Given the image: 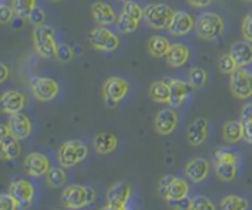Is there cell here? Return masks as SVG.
<instances>
[{"mask_svg":"<svg viewBox=\"0 0 252 210\" xmlns=\"http://www.w3.org/2000/svg\"><path fill=\"white\" fill-rule=\"evenodd\" d=\"M190 57V50L183 44H173L170 51L167 54V64L171 68H180L183 67Z\"/></svg>","mask_w":252,"mask_h":210,"instance_id":"d4e9b609","label":"cell"},{"mask_svg":"<svg viewBox=\"0 0 252 210\" xmlns=\"http://www.w3.org/2000/svg\"><path fill=\"white\" fill-rule=\"evenodd\" d=\"M207 119L197 118L187 128V141L193 147H199L207 139Z\"/></svg>","mask_w":252,"mask_h":210,"instance_id":"ac0fdd59","label":"cell"},{"mask_svg":"<svg viewBox=\"0 0 252 210\" xmlns=\"http://www.w3.org/2000/svg\"><path fill=\"white\" fill-rule=\"evenodd\" d=\"M9 77V68L4 62H0V83H4Z\"/></svg>","mask_w":252,"mask_h":210,"instance_id":"7dc6e473","label":"cell"},{"mask_svg":"<svg viewBox=\"0 0 252 210\" xmlns=\"http://www.w3.org/2000/svg\"><path fill=\"white\" fill-rule=\"evenodd\" d=\"M89 41L90 45L97 50V51H104V53H112L116 51L121 45V39L116 33L109 30L107 28L97 27L92 29L89 32Z\"/></svg>","mask_w":252,"mask_h":210,"instance_id":"ba28073f","label":"cell"},{"mask_svg":"<svg viewBox=\"0 0 252 210\" xmlns=\"http://www.w3.org/2000/svg\"><path fill=\"white\" fill-rule=\"evenodd\" d=\"M229 54L233 57L238 67H247L252 62V42L247 41V39L235 42Z\"/></svg>","mask_w":252,"mask_h":210,"instance_id":"7402d4cb","label":"cell"},{"mask_svg":"<svg viewBox=\"0 0 252 210\" xmlns=\"http://www.w3.org/2000/svg\"><path fill=\"white\" fill-rule=\"evenodd\" d=\"M173 44H170V41L165 38V36H161V35H154L148 39V44H147V48H148V53L151 54L152 57L155 58H162V57H167V54L170 51Z\"/></svg>","mask_w":252,"mask_h":210,"instance_id":"484cf974","label":"cell"},{"mask_svg":"<svg viewBox=\"0 0 252 210\" xmlns=\"http://www.w3.org/2000/svg\"><path fill=\"white\" fill-rule=\"evenodd\" d=\"M29 21H31L35 27L42 25V24H44V21H45V13H44V10H42L41 7H38V6H36V7L33 9V12L31 13Z\"/></svg>","mask_w":252,"mask_h":210,"instance_id":"b9f144b4","label":"cell"},{"mask_svg":"<svg viewBox=\"0 0 252 210\" xmlns=\"http://www.w3.org/2000/svg\"><path fill=\"white\" fill-rule=\"evenodd\" d=\"M174 10L165 3H151L144 9V21L152 29H168Z\"/></svg>","mask_w":252,"mask_h":210,"instance_id":"277c9868","label":"cell"},{"mask_svg":"<svg viewBox=\"0 0 252 210\" xmlns=\"http://www.w3.org/2000/svg\"><path fill=\"white\" fill-rule=\"evenodd\" d=\"M193 7H206L213 3V0H187Z\"/></svg>","mask_w":252,"mask_h":210,"instance_id":"bcb514c9","label":"cell"},{"mask_svg":"<svg viewBox=\"0 0 252 210\" xmlns=\"http://www.w3.org/2000/svg\"><path fill=\"white\" fill-rule=\"evenodd\" d=\"M29 86L32 89L33 96L39 100V102H51L57 97L58 91H60V86L58 83L51 77H31L29 80Z\"/></svg>","mask_w":252,"mask_h":210,"instance_id":"30bf717a","label":"cell"},{"mask_svg":"<svg viewBox=\"0 0 252 210\" xmlns=\"http://www.w3.org/2000/svg\"><path fill=\"white\" fill-rule=\"evenodd\" d=\"M238 154L235 152H230V151H225V150H220L215 154V162H235L238 161Z\"/></svg>","mask_w":252,"mask_h":210,"instance_id":"f35d334b","label":"cell"},{"mask_svg":"<svg viewBox=\"0 0 252 210\" xmlns=\"http://www.w3.org/2000/svg\"><path fill=\"white\" fill-rule=\"evenodd\" d=\"M87 155H89V150L81 141H67L60 147L57 158L63 167L70 168L84 161Z\"/></svg>","mask_w":252,"mask_h":210,"instance_id":"8992f818","label":"cell"},{"mask_svg":"<svg viewBox=\"0 0 252 210\" xmlns=\"http://www.w3.org/2000/svg\"><path fill=\"white\" fill-rule=\"evenodd\" d=\"M124 1H127V0H124Z\"/></svg>","mask_w":252,"mask_h":210,"instance_id":"f907efd6","label":"cell"},{"mask_svg":"<svg viewBox=\"0 0 252 210\" xmlns=\"http://www.w3.org/2000/svg\"><path fill=\"white\" fill-rule=\"evenodd\" d=\"M215 209H216L215 203H213L210 199L204 197V196H196V197H193V200H191V210H215Z\"/></svg>","mask_w":252,"mask_h":210,"instance_id":"74e56055","label":"cell"},{"mask_svg":"<svg viewBox=\"0 0 252 210\" xmlns=\"http://www.w3.org/2000/svg\"><path fill=\"white\" fill-rule=\"evenodd\" d=\"M142 19H144V9L138 3L127 0L122 7L116 25L122 33L127 35V33H133L139 28V22Z\"/></svg>","mask_w":252,"mask_h":210,"instance_id":"5b68a950","label":"cell"},{"mask_svg":"<svg viewBox=\"0 0 252 210\" xmlns=\"http://www.w3.org/2000/svg\"><path fill=\"white\" fill-rule=\"evenodd\" d=\"M170 84V90H171V96H170V106L171 107H180L184 103V100L187 99V96H190L193 93V84L189 81H181V80L171 79L168 81Z\"/></svg>","mask_w":252,"mask_h":210,"instance_id":"e0dca14e","label":"cell"},{"mask_svg":"<svg viewBox=\"0 0 252 210\" xmlns=\"http://www.w3.org/2000/svg\"><path fill=\"white\" fill-rule=\"evenodd\" d=\"M65 181H67L65 170L58 168V167H51V170L47 174V183H48V185L54 187V188H58V187L64 185Z\"/></svg>","mask_w":252,"mask_h":210,"instance_id":"d6a6232c","label":"cell"},{"mask_svg":"<svg viewBox=\"0 0 252 210\" xmlns=\"http://www.w3.org/2000/svg\"><path fill=\"white\" fill-rule=\"evenodd\" d=\"M170 96H171V90H170V84L167 81H154L150 86V97L154 102L158 103H170Z\"/></svg>","mask_w":252,"mask_h":210,"instance_id":"83f0119b","label":"cell"},{"mask_svg":"<svg viewBox=\"0 0 252 210\" xmlns=\"http://www.w3.org/2000/svg\"><path fill=\"white\" fill-rule=\"evenodd\" d=\"M12 1H13L15 13L22 19H29L31 13L36 7V0H12Z\"/></svg>","mask_w":252,"mask_h":210,"instance_id":"4dcf8cb0","label":"cell"},{"mask_svg":"<svg viewBox=\"0 0 252 210\" xmlns=\"http://www.w3.org/2000/svg\"><path fill=\"white\" fill-rule=\"evenodd\" d=\"M24 170L31 177H42L47 176L51 170L50 159L41 152H31L24 161Z\"/></svg>","mask_w":252,"mask_h":210,"instance_id":"4fadbf2b","label":"cell"},{"mask_svg":"<svg viewBox=\"0 0 252 210\" xmlns=\"http://www.w3.org/2000/svg\"><path fill=\"white\" fill-rule=\"evenodd\" d=\"M52 1H61V0H52Z\"/></svg>","mask_w":252,"mask_h":210,"instance_id":"c3c4849f","label":"cell"},{"mask_svg":"<svg viewBox=\"0 0 252 210\" xmlns=\"http://www.w3.org/2000/svg\"><path fill=\"white\" fill-rule=\"evenodd\" d=\"M178 125V115L174 107H167L158 112L155 116V131L159 135H170L176 131Z\"/></svg>","mask_w":252,"mask_h":210,"instance_id":"5bb4252c","label":"cell"},{"mask_svg":"<svg viewBox=\"0 0 252 210\" xmlns=\"http://www.w3.org/2000/svg\"><path fill=\"white\" fill-rule=\"evenodd\" d=\"M32 41L36 53L42 58H54L57 51V42H55V30L50 25H38L32 32Z\"/></svg>","mask_w":252,"mask_h":210,"instance_id":"7a4b0ae2","label":"cell"},{"mask_svg":"<svg viewBox=\"0 0 252 210\" xmlns=\"http://www.w3.org/2000/svg\"><path fill=\"white\" fill-rule=\"evenodd\" d=\"M191 200H193V199H189V197L186 196V197H183V199H180V200H170L168 205H170V208H173V209H191Z\"/></svg>","mask_w":252,"mask_h":210,"instance_id":"7bdbcfd3","label":"cell"},{"mask_svg":"<svg viewBox=\"0 0 252 210\" xmlns=\"http://www.w3.org/2000/svg\"><path fill=\"white\" fill-rule=\"evenodd\" d=\"M21 206H22V203L16 197H13L10 193L0 196V210H16Z\"/></svg>","mask_w":252,"mask_h":210,"instance_id":"8d00e7d4","label":"cell"},{"mask_svg":"<svg viewBox=\"0 0 252 210\" xmlns=\"http://www.w3.org/2000/svg\"><path fill=\"white\" fill-rule=\"evenodd\" d=\"M7 126H9L10 132H12L16 138H19V139H26V138H29L31 132H32L31 119H29L26 115L21 113V112L10 116Z\"/></svg>","mask_w":252,"mask_h":210,"instance_id":"d6986e66","label":"cell"},{"mask_svg":"<svg viewBox=\"0 0 252 210\" xmlns=\"http://www.w3.org/2000/svg\"><path fill=\"white\" fill-rule=\"evenodd\" d=\"M13 13H15L13 7L1 4V7H0V22L1 24H9L12 21V18H13Z\"/></svg>","mask_w":252,"mask_h":210,"instance_id":"60d3db41","label":"cell"},{"mask_svg":"<svg viewBox=\"0 0 252 210\" xmlns=\"http://www.w3.org/2000/svg\"><path fill=\"white\" fill-rule=\"evenodd\" d=\"M92 15H93V19L96 22H99L100 25H110V24L116 22L115 10L112 9L110 4H107L104 1H96L92 6Z\"/></svg>","mask_w":252,"mask_h":210,"instance_id":"cb8c5ba5","label":"cell"},{"mask_svg":"<svg viewBox=\"0 0 252 210\" xmlns=\"http://www.w3.org/2000/svg\"><path fill=\"white\" fill-rule=\"evenodd\" d=\"M9 193L22 205H29L35 196V187L28 180H15L9 185Z\"/></svg>","mask_w":252,"mask_h":210,"instance_id":"44dd1931","label":"cell"},{"mask_svg":"<svg viewBox=\"0 0 252 210\" xmlns=\"http://www.w3.org/2000/svg\"><path fill=\"white\" fill-rule=\"evenodd\" d=\"M96 199V191L93 187L86 185H68L61 194V203L67 209H81L87 205H92Z\"/></svg>","mask_w":252,"mask_h":210,"instance_id":"6da1fadb","label":"cell"},{"mask_svg":"<svg viewBox=\"0 0 252 210\" xmlns=\"http://www.w3.org/2000/svg\"><path fill=\"white\" fill-rule=\"evenodd\" d=\"M210 171V164L207 159L202 157L193 158L186 164L184 173L193 183H202L207 179Z\"/></svg>","mask_w":252,"mask_h":210,"instance_id":"2e32d148","label":"cell"},{"mask_svg":"<svg viewBox=\"0 0 252 210\" xmlns=\"http://www.w3.org/2000/svg\"><path fill=\"white\" fill-rule=\"evenodd\" d=\"M218 68L223 74H232L238 68V64L230 54H223L218 60Z\"/></svg>","mask_w":252,"mask_h":210,"instance_id":"836d02e7","label":"cell"},{"mask_svg":"<svg viewBox=\"0 0 252 210\" xmlns=\"http://www.w3.org/2000/svg\"><path fill=\"white\" fill-rule=\"evenodd\" d=\"M196 32L197 35L206 39V41H212L219 38L223 30H225V22L222 19V16H219L218 13H212V12H206L202 13L197 21H196Z\"/></svg>","mask_w":252,"mask_h":210,"instance_id":"3957f363","label":"cell"},{"mask_svg":"<svg viewBox=\"0 0 252 210\" xmlns=\"http://www.w3.org/2000/svg\"><path fill=\"white\" fill-rule=\"evenodd\" d=\"M74 54H73V50L68 44L65 42H61L57 45V51H55V58H58L61 62H70L73 60Z\"/></svg>","mask_w":252,"mask_h":210,"instance_id":"d590c367","label":"cell"},{"mask_svg":"<svg viewBox=\"0 0 252 210\" xmlns=\"http://www.w3.org/2000/svg\"><path fill=\"white\" fill-rule=\"evenodd\" d=\"M232 94L239 100H247L252 96V73L242 67H238L230 74L229 83Z\"/></svg>","mask_w":252,"mask_h":210,"instance_id":"9c48e42d","label":"cell"},{"mask_svg":"<svg viewBox=\"0 0 252 210\" xmlns=\"http://www.w3.org/2000/svg\"><path fill=\"white\" fill-rule=\"evenodd\" d=\"M222 136L229 144H236L244 139V122L242 120H229L222 129Z\"/></svg>","mask_w":252,"mask_h":210,"instance_id":"4316f807","label":"cell"},{"mask_svg":"<svg viewBox=\"0 0 252 210\" xmlns=\"http://www.w3.org/2000/svg\"><path fill=\"white\" fill-rule=\"evenodd\" d=\"M189 190H190V185H189V183L186 180L174 177L171 184H170L168 194H167L165 200L167 202H170V200H180V199H183V197H186L189 194Z\"/></svg>","mask_w":252,"mask_h":210,"instance_id":"f1b7e54d","label":"cell"},{"mask_svg":"<svg viewBox=\"0 0 252 210\" xmlns=\"http://www.w3.org/2000/svg\"><path fill=\"white\" fill-rule=\"evenodd\" d=\"M247 1H252V0H247Z\"/></svg>","mask_w":252,"mask_h":210,"instance_id":"681fc988","label":"cell"},{"mask_svg":"<svg viewBox=\"0 0 252 210\" xmlns=\"http://www.w3.org/2000/svg\"><path fill=\"white\" fill-rule=\"evenodd\" d=\"M19 138H16L9 126L6 125H1L0 128V148H1V157L4 159H16L19 158L21 152H22V148H21V144H19Z\"/></svg>","mask_w":252,"mask_h":210,"instance_id":"7c38bea8","label":"cell"},{"mask_svg":"<svg viewBox=\"0 0 252 210\" xmlns=\"http://www.w3.org/2000/svg\"><path fill=\"white\" fill-rule=\"evenodd\" d=\"M129 91V83L122 77H109L103 83L101 94L107 107H115L124 100Z\"/></svg>","mask_w":252,"mask_h":210,"instance_id":"52a82bcc","label":"cell"},{"mask_svg":"<svg viewBox=\"0 0 252 210\" xmlns=\"http://www.w3.org/2000/svg\"><path fill=\"white\" fill-rule=\"evenodd\" d=\"M1 110L7 115H15L22 112L26 105V97L19 90H7L0 97Z\"/></svg>","mask_w":252,"mask_h":210,"instance_id":"9a60e30c","label":"cell"},{"mask_svg":"<svg viewBox=\"0 0 252 210\" xmlns=\"http://www.w3.org/2000/svg\"><path fill=\"white\" fill-rule=\"evenodd\" d=\"M242 35L247 41L252 42V13L242 21Z\"/></svg>","mask_w":252,"mask_h":210,"instance_id":"ab89813d","label":"cell"},{"mask_svg":"<svg viewBox=\"0 0 252 210\" xmlns=\"http://www.w3.org/2000/svg\"><path fill=\"white\" fill-rule=\"evenodd\" d=\"M93 145H94V150H96L97 154L107 155V154H112L118 148V138H116L115 133L100 132V133H97L94 136Z\"/></svg>","mask_w":252,"mask_h":210,"instance_id":"603a6c76","label":"cell"},{"mask_svg":"<svg viewBox=\"0 0 252 210\" xmlns=\"http://www.w3.org/2000/svg\"><path fill=\"white\" fill-rule=\"evenodd\" d=\"M206 81H207V73L203 68H200V67L191 68V71H190V83L193 84L194 89H199V87L204 86Z\"/></svg>","mask_w":252,"mask_h":210,"instance_id":"e575fe53","label":"cell"},{"mask_svg":"<svg viewBox=\"0 0 252 210\" xmlns=\"http://www.w3.org/2000/svg\"><path fill=\"white\" fill-rule=\"evenodd\" d=\"M173 176H164L161 180H159V184H158V190H159V194L165 199L167 194H168V188H170V184L173 181Z\"/></svg>","mask_w":252,"mask_h":210,"instance_id":"ee69618b","label":"cell"},{"mask_svg":"<svg viewBox=\"0 0 252 210\" xmlns=\"http://www.w3.org/2000/svg\"><path fill=\"white\" fill-rule=\"evenodd\" d=\"M194 27V21L191 18V15H189L187 12H174L173 21L168 27L170 33L180 36V35H187L191 32V29Z\"/></svg>","mask_w":252,"mask_h":210,"instance_id":"ffe728a7","label":"cell"},{"mask_svg":"<svg viewBox=\"0 0 252 210\" xmlns=\"http://www.w3.org/2000/svg\"><path fill=\"white\" fill-rule=\"evenodd\" d=\"M130 194H132V187L129 183L119 181V183L113 184L106 193L107 203L104 209L125 210L126 205L130 199Z\"/></svg>","mask_w":252,"mask_h":210,"instance_id":"8fae6325","label":"cell"},{"mask_svg":"<svg viewBox=\"0 0 252 210\" xmlns=\"http://www.w3.org/2000/svg\"><path fill=\"white\" fill-rule=\"evenodd\" d=\"M244 139L252 145V116L251 118H244Z\"/></svg>","mask_w":252,"mask_h":210,"instance_id":"f6af8a7d","label":"cell"},{"mask_svg":"<svg viewBox=\"0 0 252 210\" xmlns=\"http://www.w3.org/2000/svg\"><path fill=\"white\" fill-rule=\"evenodd\" d=\"M216 174L222 181H232L236 177V164L235 162H215Z\"/></svg>","mask_w":252,"mask_h":210,"instance_id":"f546056e","label":"cell"},{"mask_svg":"<svg viewBox=\"0 0 252 210\" xmlns=\"http://www.w3.org/2000/svg\"><path fill=\"white\" fill-rule=\"evenodd\" d=\"M220 209L223 210H245L248 209V200L239 196H227L220 202Z\"/></svg>","mask_w":252,"mask_h":210,"instance_id":"1f68e13d","label":"cell"}]
</instances>
